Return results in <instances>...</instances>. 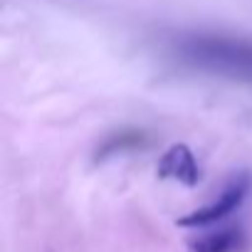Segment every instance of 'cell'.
Wrapping results in <instances>:
<instances>
[{"mask_svg":"<svg viewBox=\"0 0 252 252\" xmlns=\"http://www.w3.org/2000/svg\"><path fill=\"white\" fill-rule=\"evenodd\" d=\"M144 146H149V134L146 131L124 129V131H116V134H111V136H106L101 141V146L94 154V161L101 163V161H106L111 156L129 154V151H136V149H144Z\"/></svg>","mask_w":252,"mask_h":252,"instance_id":"cell-4","label":"cell"},{"mask_svg":"<svg viewBox=\"0 0 252 252\" xmlns=\"http://www.w3.org/2000/svg\"><path fill=\"white\" fill-rule=\"evenodd\" d=\"M250 190H252V176L250 173H237L222 188V193L213 203H208V205H203V208L183 215L178 220V225L181 227H208V225H215V222L225 220L227 215H232L247 200Z\"/></svg>","mask_w":252,"mask_h":252,"instance_id":"cell-2","label":"cell"},{"mask_svg":"<svg viewBox=\"0 0 252 252\" xmlns=\"http://www.w3.org/2000/svg\"><path fill=\"white\" fill-rule=\"evenodd\" d=\"M173 55L200 72L252 84V42L213 32L183 35L173 42Z\"/></svg>","mask_w":252,"mask_h":252,"instance_id":"cell-1","label":"cell"},{"mask_svg":"<svg viewBox=\"0 0 252 252\" xmlns=\"http://www.w3.org/2000/svg\"><path fill=\"white\" fill-rule=\"evenodd\" d=\"M245 247V232L240 227H222L208 232L188 245V252H240Z\"/></svg>","mask_w":252,"mask_h":252,"instance_id":"cell-5","label":"cell"},{"mask_svg":"<svg viewBox=\"0 0 252 252\" xmlns=\"http://www.w3.org/2000/svg\"><path fill=\"white\" fill-rule=\"evenodd\" d=\"M156 173L163 181H178L188 188L198 186V181H200V166H198L193 151L186 144H173L161 156V161L156 166Z\"/></svg>","mask_w":252,"mask_h":252,"instance_id":"cell-3","label":"cell"}]
</instances>
